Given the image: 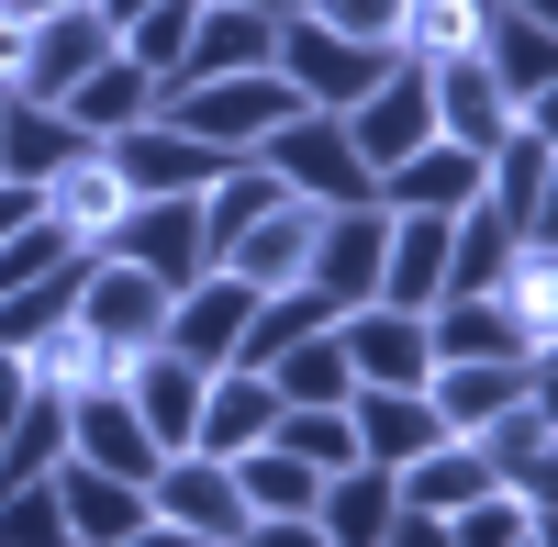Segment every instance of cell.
Listing matches in <instances>:
<instances>
[{
    "label": "cell",
    "mask_w": 558,
    "mask_h": 547,
    "mask_svg": "<svg viewBox=\"0 0 558 547\" xmlns=\"http://www.w3.org/2000/svg\"><path fill=\"white\" fill-rule=\"evenodd\" d=\"M302 23H324V34H347V45H380L391 57V34H402V0H291Z\"/></svg>",
    "instance_id": "f6af8a7d"
},
{
    "label": "cell",
    "mask_w": 558,
    "mask_h": 547,
    "mask_svg": "<svg viewBox=\"0 0 558 547\" xmlns=\"http://www.w3.org/2000/svg\"><path fill=\"white\" fill-rule=\"evenodd\" d=\"M268 425H279L268 369H213V380H202V425H191V447H202V459H246V447H268Z\"/></svg>",
    "instance_id": "603a6c76"
},
{
    "label": "cell",
    "mask_w": 558,
    "mask_h": 547,
    "mask_svg": "<svg viewBox=\"0 0 558 547\" xmlns=\"http://www.w3.org/2000/svg\"><path fill=\"white\" fill-rule=\"evenodd\" d=\"M425 101H436V134H447V146H470V157H492L502 134L525 123V112L492 89V68H481V57H447V68H425Z\"/></svg>",
    "instance_id": "7402d4cb"
},
{
    "label": "cell",
    "mask_w": 558,
    "mask_h": 547,
    "mask_svg": "<svg viewBox=\"0 0 558 547\" xmlns=\"http://www.w3.org/2000/svg\"><path fill=\"white\" fill-rule=\"evenodd\" d=\"M492 302L525 357H558V235H514V268L492 280Z\"/></svg>",
    "instance_id": "484cf974"
},
{
    "label": "cell",
    "mask_w": 558,
    "mask_h": 547,
    "mask_svg": "<svg viewBox=\"0 0 558 547\" xmlns=\"http://www.w3.org/2000/svg\"><path fill=\"white\" fill-rule=\"evenodd\" d=\"M101 157H112V179H123L134 202H168V191H213V179L235 168L223 146H202V134H179V123H134V134H112Z\"/></svg>",
    "instance_id": "7c38bea8"
},
{
    "label": "cell",
    "mask_w": 558,
    "mask_h": 547,
    "mask_svg": "<svg viewBox=\"0 0 558 547\" xmlns=\"http://www.w3.org/2000/svg\"><path fill=\"white\" fill-rule=\"evenodd\" d=\"M447 525V547H514V536H558V525H536L514 491H481V503H458V514H436Z\"/></svg>",
    "instance_id": "b9f144b4"
},
{
    "label": "cell",
    "mask_w": 558,
    "mask_h": 547,
    "mask_svg": "<svg viewBox=\"0 0 558 547\" xmlns=\"http://www.w3.org/2000/svg\"><path fill=\"white\" fill-rule=\"evenodd\" d=\"M470 459L492 470V491H514L536 525H558V391H525L470 436Z\"/></svg>",
    "instance_id": "7a4b0ae2"
},
{
    "label": "cell",
    "mask_w": 558,
    "mask_h": 547,
    "mask_svg": "<svg viewBox=\"0 0 558 547\" xmlns=\"http://www.w3.org/2000/svg\"><path fill=\"white\" fill-rule=\"evenodd\" d=\"M380 302L391 313H436L447 302V223L436 212H391V235H380Z\"/></svg>",
    "instance_id": "4316f807"
},
{
    "label": "cell",
    "mask_w": 558,
    "mask_h": 547,
    "mask_svg": "<svg viewBox=\"0 0 558 547\" xmlns=\"http://www.w3.org/2000/svg\"><path fill=\"white\" fill-rule=\"evenodd\" d=\"M34 223V191H12V179H0V235H23Z\"/></svg>",
    "instance_id": "681fc988"
},
{
    "label": "cell",
    "mask_w": 558,
    "mask_h": 547,
    "mask_svg": "<svg viewBox=\"0 0 558 547\" xmlns=\"http://www.w3.org/2000/svg\"><path fill=\"white\" fill-rule=\"evenodd\" d=\"M470 57L492 68V89H502L514 112H547V89H558V23H536V12H492Z\"/></svg>",
    "instance_id": "d6986e66"
},
{
    "label": "cell",
    "mask_w": 558,
    "mask_h": 547,
    "mask_svg": "<svg viewBox=\"0 0 558 547\" xmlns=\"http://www.w3.org/2000/svg\"><path fill=\"white\" fill-rule=\"evenodd\" d=\"M313 235H324V212H313V202H279V212H257V223H246V235L223 246L213 268H223V280H246V291H302Z\"/></svg>",
    "instance_id": "ac0fdd59"
},
{
    "label": "cell",
    "mask_w": 558,
    "mask_h": 547,
    "mask_svg": "<svg viewBox=\"0 0 558 547\" xmlns=\"http://www.w3.org/2000/svg\"><path fill=\"white\" fill-rule=\"evenodd\" d=\"M89 12H101V23H112V34H123V23H134V12H157V0H89Z\"/></svg>",
    "instance_id": "816d5d0a"
},
{
    "label": "cell",
    "mask_w": 558,
    "mask_h": 547,
    "mask_svg": "<svg viewBox=\"0 0 558 547\" xmlns=\"http://www.w3.org/2000/svg\"><path fill=\"white\" fill-rule=\"evenodd\" d=\"M547 191H558V123L525 112V123L481 157V202L514 223V235H547Z\"/></svg>",
    "instance_id": "8fae6325"
},
{
    "label": "cell",
    "mask_w": 558,
    "mask_h": 547,
    "mask_svg": "<svg viewBox=\"0 0 558 547\" xmlns=\"http://www.w3.org/2000/svg\"><path fill=\"white\" fill-rule=\"evenodd\" d=\"M202 380H213V369H191V357H168V347H146V357L123 369V402L146 414L157 459H179V447H191V425H202Z\"/></svg>",
    "instance_id": "d4e9b609"
},
{
    "label": "cell",
    "mask_w": 558,
    "mask_h": 547,
    "mask_svg": "<svg viewBox=\"0 0 558 547\" xmlns=\"http://www.w3.org/2000/svg\"><path fill=\"white\" fill-rule=\"evenodd\" d=\"M279 202H291V191H279V179H268L257 157H235V168H223L213 191H202V246L223 257V246H235V235H246L257 212H279Z\"/></svg>",
    "instance_id": "f35d334b"
},
{
    "label": "cell",
    "mask_w": 558,
    "mask_h": 547,
    "mask_svg": "<svg viewBox=\"0 0 558 547\" xmlns=\"http://www.w3.org/2000/svg\"><path fill=\"white\" fill-rule=\"evenodd\" d=\"M336 347H347L357 391H425V369H436V347H425V313H391V302H357L347 325H336Z\"/></svg>",
    "instance_id": "4fadbf2b"
},
{
    "label": "cell",
    "mask_w": 558,
    "mask_h": 547,
    "mask_svg": "<svg viewBox=\"0 0 558 547\" xmlns=\"http://www.w3.org/2000/svg\"><path fill=\"white\" fill-rule=\"evenodd\" d=\"M268 391H279V402H347V391H357V369H347L336 325H324V336H291V347H279V357H268Z\"/></svg>",
    "instance_id": "74e56055"
},
{
    "label": "cell",
    "mask_w": 558,
    "mask_h": 547,
    "mask_svg": "<svg viewBox=\"0 0 558 547\" xmlns=\"http://www.w3.org/2000/svg\"><path fill=\"white\" fill-rule=\"evenodd\" d=\"M257 302L268 291H246V280H223V268H202L191 291H168V357H191V369H235V347H246V325H257Z\"/></svg>",
    "instance_id": "52a82bcc"
},
{
    "label": "cell",
    "mask_w": 558,
    "mask_h": 547,
    "mask_svg": "<svg viewBox=\"0 0 558 547\" xmlns=\"http://www.w3.org/2000/svg\"><path fill=\"white\" fill-rule=\"evenodd\" d=\"M525 391H558V357H458V369H425V402H436L447 436H481Z\"/></svg>",
    "instance_id": "30bf717a"
},
{
    "label": "cell",
    "mask_w": 558,
    "mask_h": 547,
    "mask_svg": "<svg viewBox=\"0 0 558 547\" xmlns=\"http://www.w3.org/2000/svg\"><path fill=\"white\" fill-rule=\"evenodd\" d=\"M0 547H68V514H57V470L0 491Z\"/></svg>",
    "instance_id": "ee69618b"
},
{
    "label": "cell",
    "mask_w": 558,
    "mask_h": 547,
    "mask_svg": "<svg viewBox=\"0 0 558 547\" xmlns=\"http://www.w3.org/2000/svg\"><path fill=\"white\" fill-rule=\"evenodd\" d=\"M347 436H357L368 470H402V459H425V447H447L425 391H347Z\"/></svg>",
    "instance_id": "cb8c5ba5"
},
{
    "label": "cell",
    "mask_w": 558,
    "mask_h": 547,
    "mask_svg": "<svg viewBox=\"0 0 558 547\" xmlns=\"http://www.w3.org/2000/svg\"><path fill=\"white\" fill-rule=\"evenodd\" d=\"M235 547H324V525H313V514H246Z\"/></svg>",
    "instance_id": "bcb514c9"
},
{
    "label": "cell",
    "mask_w": 558,
    "mask_h": 547,
    "mask_svg": "<svg viewBox=\"0 0 558 547\" xmlns=\"http://www.w3.org/2000/svg\"><path fill=\"white\" fill-rule=\"evenodd\" d=\"M492 23V0H402V34H391V57L402 68H447V57H470Z\"/></svg>",
    "instance_id": "d6a6232c"
},
{
    "label": "cell",
    "mask_w": 558,
    "mask_h": 547,
    "mask_svg": "<svg viewBox=\"0 0 558 547\" xmlns=\"http://www.w3.org/2000/svg\"><path fill=\"white\" fill-rule=\"evenodd\" d=\"M380 235H391V212H380V202H357V212H324L302 291H313L324 313H336V325H347L357 302H380Z\"/></svg>",
    "instance_id": "ba28073f"
},
{
    "label": "cell",
    "mask_w": 558,
    "mask_h": 547,
    "mask_svg": "<svg viewBox=\"0 0 558 547\" xmlns=\"http://www.w3.org/2000/svg\"><path fill=\"white\" fill-rule=\"evenodd\" d=\"M268 447H279V459H302L313 481H336V470H357V436H347V402H279V425H268Z\"/></svg>",
    "instance_id": "836d02e7"
},
{
    "label": "cell",
    "mask_w": 558,
    "mask_h": 547,
    "mask_svg": "<svg viewBox=\"0 0 558 547\" xmlns=\"http://www.w3.org/2000/svg\"><path fill=\"white\" fill-rule=\"evenodd\" d=\"M268 68L302 89V112H357L368 89L391 78L380 45H347V34H324V23H302V12H279V57H268Z\"/></svg>",
    "instance_id": "277c9868"
},
{
    "label": "cell",
    "mask_w": 558,
    "mask_h": 547,
    "mask_svg": "<svg viewBox=\"0 0 558 547\" xmlns=\"http://www.w3.org/2000/svg\"><path fill=\"white\" fill-rule=\"evenodd\" d=\"M502 268H514V223H502L492 202L447 212V291H492Z\"/></svg>",
    "instance_id": "d590c367"
},
{
    "label": "cell",
    "mask_w": 558,
    "mask_h": 547,
    "mask_svg": "<svg viewBox=\"0 0 558 547\" xmlns=\"http://www.w3.org/2000/svg\"><path fill=\"white\" fill-rule=\"evenodd\" d=\"M23 34H34V23H12V12H0V89L23 78Z\"/></svg>",
    "instance_id": "c3c4849f"
},
{
    "label": "cell",
    "mask_w": 558,
    "mask_h": 547,
    "mask_svg": "<svg viewBox=\"0 0 558 547\" xmlns=\"http://www.w3.org/2000/svg\"><path fill=\"white\" fill-rule=\"evenodd\" d=\"M57 112H68V123L89 134V146H112V134H134V123H157V78H146V68H134V57H123V45H112V57H101V68H89V78L68 89V101H57Z\"/></svg>",
    "instance_id": "f546056e"
},
{
    "label": "cell",
    "mask_w": 558,
    "mask_h": 547,
    "mask_svg": "<svg viewBox=\"0 0 558 547\" xmlns=\"http://www.w3.org/2000/svg\"><path fill=\"white\" fill-rule=\"evenodd\" d=\"M223 470H235L246 514H313V491H324L302 459H279V447H246V459H223Z\"/></svg>",
    "instance_id": "60d3db41"
},
{
    "label": "cell",
    "mask_w": 558,
    "mask_h": 547,
    "mask_svg": "<svg viewBox=\"0 0 558 547\" xmlns=\"http://www.w3.org/2000/svg\"><path fill=\"white\" fill-rule=\"evenodd\" d=\"M368 202H380V212H470L481 202V157L470 146H447V134H425V146H413V157H391L380 179H368Z\"/></svg>",
    "instance_id": "2e32d148"
},
{
    "label": "cell",
    "mask_w": 558,
    "mask_h": 547,
    "mask_svg": "<svg viewBox=\"0 0 558 547\" xmlns=\"http://www.w3.org/2000/svg\"><path fill=\"white\" fill-rule=\"evenodd\" d=\"M336 123H347V146H357V168L380 179L391 157H413V146H425V134H436V101H425V68H402V57H391V78L368 89L357 112H336Z\"/></svg>",
    "instance_id": "9a60e30c"
},
{
    "label": "cell",
    "mask_w": 558,
    "mask_h": 547,
    "mask_svg": "<svg viewBox=\"0 0 558 547\" xmlns=\"http://www.w3.org/2000/svg\"><path fill=\"white\" fill-rule=\"evenodd\" d=\"M23 369H34V391H68V402H78V391H101V380H123V357H112V347H101V336H89L78 313H68V325L45 336V347L23 357Z\"/></svg>",
    "instance_id": "8d00e7d4"
},
{
    "label": "cell",
    "mask_w": 558,
    "mask_h": 547,
    "mask_svg": "<svg viewBox=\"0 0 558 547\" xmlns=\"http://www.w3.org/2000/svg\"><path fill=\"white\" fill-rule=\"evenodd\" d=\"M313 525H324V547H380L391 536V470H336V481H324L313 491Z\"/></svg>",
    "instance_id": "4dcf8cb0"
},
{
    "label": "cell",
    "mask_w": 558,
    "mask_h": 547,
    "mask_svg": "<svg viewBox=\"0 0 558 547\" xmlns=\"http://www.w3.org/2000/svg\"><path fill=\"white\" fill-rule=\"evenodd\" d=\"M380 547H447V525L413 514V503H391V536H380Z\"/></svg>",
    "instance_id": "7dc6e473"
},
{
    "label": "cell",
    "mask_w": 558,
    "mask_h": 547,
    "mask_svg": "<svg viewBox=\"0 0 558 547\" xmlns=\"http://www.w3.org/2000/svg\"><path fill=\"white\" fill-rule=\"evenodd\" d=\"M101 57H112V23H101V12H45V23L23 34V78H12V89H23V101H68Z\"/></svg>",
    "instance_id": "44dd1931"
},
{
    "label": "cell",
    "mask_w": 558,
    "mask_h": 547,
    "mask_svg": "<svg viewBox=\"0 0 558 547\" xmlns=\"http://www.w3.org/2000/svg\"><path fill=\"white\" fill-rule=\"evenodd\" d=\"M302 112V89L279 78V68H246V78H202V89H168L157 101V123H179V134H202V146H223V157H257L279 123Z\"/></svg>",
    "instance_id": "6da1fadb"
},
{
    "label": "cell",
    "mask_w": 558,
    "mask_h": 547,
    "mask_svg": "<svg viewBox=\"0 0 558 547\" xmlns=\"http://www.w3.org/2000/svg\"><path fill=\"white\" fill-rule=\"evenodd\" d=\"M202 12H291V0H202Z\"/></svg>",
    "instance_id": "f5cc1de1"
},
{
    "label": "cell",
    "mask_w": 558,
    "mask_h": 547,
    "mask_svg": "<svg viewBox=\"0 0 558 547\" xmlns=\"http://www.w3.org/2000/svg\"><path fill=\"white\" fill-rule=\"evenodd\" d=\"M34 212L57 223V235H68L78 257H101V246H112V223L134 212V191H123V179H112V157L89 146L78 168H57V179H45V191H34Z\"/></svg>",
    "instance_id": "e0dca14e"
},
{
    "label": "cell",
    "mask_w": 558,
    "mask_h": 547,
    "mask_svg": "<svg viewBox=\"0 0 558 547\" xmlns=\"http://www.w3.org/2000/svg\"><path fill=\"white\" fill-rule=\"evenodd\" d=\"M68 459H78V470H112V481H134V491L157 481V436H146V414L123 402V380H101V391L68 402Z\"/></svg>",
    "instance_id": "5bb4252c"
},
{
    "label": "cell",
    "mask_w": 558,
    "mask_h": 547,
    "mask_svg": "<svg viewBox=\"0 0 558 547\" xmlns=\"http://www.w3.org/2000/svg\"><path fill=\"white\" fill-rule=\"evenodd\" d=\"M89 157V134L57 112V101H23V89H0V179L12 191H45L57 168H78Z\"/></svg>",
    "instance_id": "ffe728a7"
},
{
    "label": "cell",
    "mask_w": 558,
    "mask_h": 547,
    "mask_svg": "<svg viewBox=\"0 0 558 547\" xmlns=\"http://www.w3.org/2000/svg\"><path fill=\"white\" fill-rule=\"evenodd\" d=\"M57 268H78V246L34 212L23 235H0V302H12V291H34V280H57Z\"/></svg>",
    "instance_id": "7bdbcfd3"
},
{
    "label": "cell",
    "mask_w": 558,
    "mask_h": 547,
    "mask_svg": "<svg viewBox=\"0 0 558 547\" xmlns=\"http://www.w3.org/2000/svg\"><path fill=\"white\" fill-rule=\"evenodd\" d=\"M78 325L134 369V357L168 336V291L146 280V268H123V257H89V268H78Z\"/></svg>",
    "instance_id": "9c48e42d"
},
{
    "label": "cell",
    "mask_w": 558,
    "mask_h": 547,
    "mask_svg": "<svg viewBox=\"0 0 558 547\" xmlns=\"http://www.w3.org/2000/svg\"><path fill=\"white\" fill-rule=\"evenodd\" d=\"M492 12H536V23H547V12H558V0H492Z\"/></svg>",
    "instance_id": "db71d44e"
},
{
    "label": "cell",
    "mask_w": 558,
    "mask_h": 547,
    "mask_svg": "<svg viewBox=\"0 0 558 547\" xmlns=\"http://www.w3.org/2000/svg\"><path fill=\"white\" fill-rule=\"evenodd\" d=\"M146 514L179 525V536H202V547H235V536H246V491H235L223 459L179 447V459H157V481H146Z\"/></svg>",
    "instance_id": "8992f818"
},
{
    "label": "cell",
    "mask_w": 558,
    "mask_h": 547,
    "mask_svg": "<svg viewBox=\"0 0 558 547\" xmlns=\"http://www.w3.org/2000/svg\"><path fill=\"white\" fill-rule=\"evenodd\" d=\"M425 347H436V369H458V357H525L492 291H447V302L425 313Z\"/></svg>",
    "instance_id": "1f68e13d"
},
{
    "label": "cell",
    "mask_w": 558,
    "mask_h": 547,
    "mask_svg": "<svg viewBox=\"0 0 558 547\" xmlns=\"http://www.w3.org/2000/svg\"><path fill=\"white\" fill-rule=\"evenodd\" d=\"M101 257H123V268H146L157 291H191L202 268H213V246H202V191H168V202H134L123 223H112V246Z\"/></svg>",
    "instance_id": "5b68a950"
},
{
    "label": "cell",
    "mask_w": 558,
    "mask_h": 547,
    "mask_svg": "<svg viewBox=\"0 0 558 547\" xmlns=\"http://www.w3.org/2000/svg\"><path fill=\"white\" fill-rule=\"evenodd\" d=\"M68 459V391H23V414H12V436H0V491H23V481H45Z\"/></svg>",
    "instance_id": "e575fe53"
},
{
    "label": "cell",
    "mask_w": 558,
    "mask_h": 547,
    "mask_svg": "<svg viewBox=\"0 0 558 547\" xmlns=\"http://www.w3.org/2000/svg\"><path fill=\"white\" fill-rule=\"evenodd\" d=\"M514 547H558V536H514Z\"/></svg>",
    "instance_id": "11a10c76"
},
{
    "label": "cell",
    "mask_w": 558,
    "mask_h": 547,
    "mask_svg": "<svg viewBox=\"0 0 558 547\" xmlns=\"http://www.w3.org/2000/svg\"><path fill=\"white\" fill-rule=\"evenodd\" d=\"M12 23H45V12H89V0H0Z\"/></svg>",
    "instance_id": "f907efd6"
},
{
    "label": "cell",
    "mask_w": 558,
    "mask_h": 547,
    "mask_svg": "<svg viewBox=\"0 0 558 547\" xmlns=\"http://www.w3.org/2000/svg\"><path fill=\"white\" fill-rule=\"evenodd\" d=\"M191 23H202V0H157V12H134L112 45H123V57L146 68L157 89H168V78H179V57H191Z\"/></svg>",
    "instance_id": "ab89813d"
},
{
    "label": "cell",
    "mask_w": 558,
    "mask_h": 547,
    "mask_svg": "<svg viewBox=\"0 0 558 547\" xmlns=\"http://www.w3.org/2000/svg\"><path fill=\"white\" fill-rule=\"evenodd\" d=\"M279 57V12H202L191 23V57H179V78L168 89H202V78H246V68H268ZM157 89V101H168Z\"/></svg>",
    "instance_id": "f1b7e54d"
},
{
    "label": "cell",
    "mask_w": 558,
    "mask_h": 547,
    "mask_svg": "<svg viewBox=\"0 0 558 547\" xmlns=\"http://www.w3.org/2000/svg\"><path fill=\"white\" fill-rule=\"evenodd\" d=\"M57 514H68V547H123L134 525H157L134 481H112V470H78V459H57Z\"/></svg>",
    "instance_id": "83f0119b"
},
{
    "label": "cell",
    "mask_w": 558,
    "mask_h": 547,
    "mask_svg": "<svg viewBox=\"0 0 558 547\" xmlns=\"http://www.w3.org/2000/svg\"><path fill=\"white\" fill-rule=\"evenodd\" d=\"M257 168H268L291 202H313V212H357V202H368V168H357V146H347L336 112H291V123L257 146Z\"/></svg>",
    "instance_id": "3957f363"
}]
</instances>
